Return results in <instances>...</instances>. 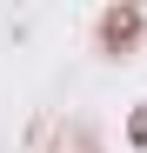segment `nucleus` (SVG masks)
Returning a JSON list of instances; mask_svg holds the SVG:
<instances>
[{"instance_id": "1", "label": "nucleus", "mask_w": 147, "mask_h": 153, "mask_svg": "<svg viewBox=\"0 0 147 153\" xmlns=\"http://www.w3.org/2000/svg\"><path fill=\"white\" fill-rule=\"evenodd\" d=\"M140 27H147V13L134 7V0H114V7L100 13V53L107 60H127L140 47Z\"/></svg>"}, {"instance_id": "2", "label": "nucleus", "mask_w": 147, "mask_h": 153, "mask_svg": "<svg viewBox=\"0 0 147 153\" xmlns=\"http://www.w3.org/2000/svg\"><path fill=\"white\" fill-rule=\"evenodd\" d=\"M127 146H147V100L127 113Z\"/></svg>"}, {"instance_id": "3", "label": "nucleus", "mask_w": 147, "mask_h": 153, "mask_svg": "<svg viewBox=\"0 0 147 153\" xmlns=\"http://www.w3.org/2000/svg\"><path fill=\"white\" fill-rule=\"evenodd\" d=\"M134 7H147V0H134Z\"/></svg>"}]
</instances>
